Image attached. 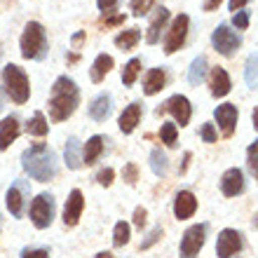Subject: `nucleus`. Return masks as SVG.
Returning a JSON list of instances; mask_svg holds the SVG:
<instances>
[{
	"label": "nucleus",
	"mask_w": 258,
	"mask_h": 258,
	"mask_svg": "<svg viewBox=\"0 0 258 258\" xmlns=\"http://www.w3.org/2000/svg\"><path fill=\"white\" fill-rule=\"evenodd\" d=\"M21 167L31 178L40 181V183H47L56 176V153L52 148H47L45 143H35V146L24 150Z\"/></svg>",
	"instance_id": "obj_1"
},
{
	"label": "nucleus",
	"mask_w": 258,
	"mask_h": 258,
	"mask_svg": "<svg viewBox=\"0 0 258 258\" xmlns=\"http://www.w3.org/2000/svg\"><path fill=\"white\" fill-rule=\"evenodd\" d=\"M78 101H80V92L75 87V82L68 75L56 78V82L52 85V94H49V117H52V122L68 120L78 108Z\"/></svg>",
	"instance_id": "obj_2"
},
{
	"label": "nucleus",
	"mask_w": 258,
	"mask_h": 258,
	"mask_svg": "<svg viewBox=\"0 0 258 258\" xmlns=\"http://www.w3.org/2000/svg\"><path fill=\"white\" fill-rule=\"evenodd\" d=\"M45 54H47V33H45L42 24L28 21L24 33H21V56L33 59V61H42Z\"/></svg>",
	"instance_id": "obj_3"
},
{
	"label": "nucleus",
	"mask_w": 258,
	"mask_h": 258,
	"mask_svg": "<svg viewBox=\"0 0 258 258\" xmlns=\"http://www.w3.org/2000/svg\"><path fill=\"white\" fill-rule=\"evenodd\" d=\"M3 85H5L7 96H10L14 103H26V101H28L31 87H28L26 73H24L19 66H14V63H7V66L3 68Z\"/></svg>",
	"instance_id": "obj_4"
},
{
	"label": "nucleus",
	"mask_w": 258,
	"mask_h": 258,
	"mask_svg": "<svg viewBox=\"0 0 258 258\" xmlns=\"http://www.w3.org/2000/svg\"><path fill=\"white\" fill-rule=\"evenodd\" d=\"M28 216H31V221H33V225L38 230L49 228L52 221H54V197L49 192H40L31 202V207H28Z\"/></svg>",
	"instance_id": "obj_5"
},
{
	"label": "nucleus",
	"mask_w": 258,
	"mask_h": 258,
	"mask_svg": "<svg viewBox=\"0 0 258 258\" xmlns=\"http://www.w3.org/2000/svg\"><path fill=\"white\" fill-rule=\"evenodd\" d=\"M204 237H207V225H190L181 237V258H197L200 249L204 246Z\"/></svg>",
	"instance_id": "obj_6"
},
{
	"label": "nucleus",
	"mask_w": 258,
	"mask_h": 258,
	"mask_svg": "<svg viewBox=\"0 0 258 258\" xmlns=\"http://www.w3.org/2000/svg\"><path fill=\"white\" fill-rule=\"evenodd\" d=\"M211 45H214V49H216L218 54L232 56L235 49L242 45V38H239L235 31H230L225 24H221V26L214 31V35H211Z\"/></svg>",
	"instance_id": "obj_7"
},
{
	"label": "nucleus",
	"mask_w": 258,
	"mask_h": 258,
	"mask_svg": "<svg viewBox=\"0 0 258 258\" xmlns=\"http://www.w3.org/2000/svg\"><path fill=\"white\" fill-rule=\"evenodd\" d=\"M188 26H190V19L185 14H178L176 19L171 21V28L167 33V40H164V52L167 54H174L176 49L183 47L185 35H188Z\"/></svg>",
	"instance_id": "obj_8"
},
{
	"label": "nucleus",
	"mask_w": 258,
	"mask_h": 258,
	"mask_svg": "<svg viewBox=\"0 0 258 258\" xmlns=\"http://www.w3.org/2000/svg\"><path fill=\"white\" fill-rule=\"evenodd\" d=\"M242 251V235L232 228H225V230L218 232L216 239V253L218 258H235Z\"/></svg>",
	"instance_id": "obj_9"
},
{
	"label": "nucleus",
	"mask_w": 258,
	"mask_h": 258,
	"mask_svg": "<svg viewBox=\"0 0 258 258\" xmlns=\"http://www.w3.org/2000/svg\"><path fill=\"white\" fill-rule=\"evenodd\" d=\"M164 110L167 113H171L174 115V120H176L181 127H185V124L190 122V115H192V106H190V101L185 99V96H181V94H174L169 99V101L164 103Z\"/></svg>",
	"instance_id": "obj_10"
},
{
	"label": "nucleus",
	"mask_w": 258,
	"mask_h": 258,
	"mask_svg": "<svg viewBox=\"0 0 258 258\" xmlns=\"http://www.w3.org/2000/svg\"><path fill=\"white\" fill-rule=\"evenodd\" d=\"M26 192H28V185L24 183V181L12 183V188L7 190V209H10V214H12L14 218H21V214H24Z\"/></svg>",
	"instance_id": "obj_11"
},
{
	"label": "nucleus",
	"mask_w": 258,
	"mask_h": 258,
	"mask_svg": "<svg viewBox=\"0 0 258 258\" xmlns=\"http://www.w3.org/2000/svg\"><path fill=\"white\" fill-rule=\"evenodd\" d=\"M214 117H216L218 127H221V132H223V136H232V132H235V127H237V108L232 106V103H223V106H218L216 110H214Z\"/></svg>",
	"instance_id": "obj_12"
},
{
	"label": "nucleus",
	"mask_w": 258,
	"mask_h": 258,
	"mask_svg": "<svg viewBox=\"0 0 258 258\" xmlns=\"http://www.w3.org/2000/svg\"><path fill=\"white\" fill-rule=\"evenodd\" d=\"M82 209H85V197L80 190H71L66 200V207H63V223L66 225H78L82 216Z\"/></svg>",
	"instance_id": "obj_13"
},
{
	"label": "nucleus",
	"mask_w": 258,
	"mask_h": 258,
	"mask_svg": "<svg viewBox=\"0 0 258 258\" xmlns=\"http://www.w3.org/2000/svg\"><path fill=\"white\" fill-rule=\"evenodd\" d=\"M242 190H244V174H242V169L232 167V169H228L223 174V178H221V192H223L225 197H235Z\"/></svg>",
	"instance_id": "obj_14"
},
{
	"label": "nucleus",
	"mask_w": 258,
	"mask_h": 258,
	"mask_svg": "<svg viewBox=\"0 0 258 258\" xmlns=\"http://www.w3.org/2000/svg\"><path fill=\"white\" fill-rule=\"evenodd\" d=\"M197 211V200L190 190H181L176 192V200H174V214H176L178 221H185L190 218Z\"/></svg>",
	"instance_id": "obj_15"
},
{
	"label": "nucleus",
	"mask_w": 258,
	"mask_h": 258,
	"mask_svg": "<svg viewBox=\"0 0 258 258\" xmlns=\"http://www.w3.org/2000/svg\"><path fill=\"white\" fill-rule=\"evenodd\" d=\"M139 122H141V103L134 101L122 110V115H120L117 124H120V132H122V134H132Z\"/></svg>",
	"instance_id": "obj_16"
},
{
	"label": "nucleus",
	"mask_w": 258,
	"mask_h": 258,
	"mask_svg": "<svg viewBox=\"0 0 258 258\" xmlns=\"http://www.w3.org/2000/svg\"><path fill=\"white\" fill-rule=\"evenodd\" d=\"M19 136V120L14 115H7L3 122H0V150H7L17 141Z\"/></svg>",
	"instance_id": "obj_17"
},
{
	"label": "nucleus",
	"mask_w": 258,
	"mask_h": 258,
	"mask_svg": "<svg viewBox=\"0 0 258 258\" xmlns=\"http://www.w3.org/2000/svg\"><path fill=\"white\" fill-rule=\"evenodd\" d=\"M110 110H113V99H110V94H99L94 101L89 103L87 113H89V117H92V120L103 122V120L110 115Z\"/></svg>",
	"instance_id": "obj_18"
},
{
	"label": "nucleus",
	"mask_w": 258,
	"mask_h": 258,
	"mask_svg": "<svg viewBox=\"0 0 258 258\" xmlns=\"http://www.w3.org/2000/svg\"><path fill=\"white\" fill-rule=\"evenodd\" d=\"M167 21H169V10H167V7H157L155 17H153V21H150V26H148V33H146V40H148L150 45H155V42L160 40L162 28L167 26Z\"/></svg>",
	"instance_id": "obj_19"
},
{
	"label": "nucleus",
	"mask_w": 258,
	"mask_h": 258,
	"mask_svg": "<svg viewBox=\"0 0 258 258\" xmlns=\"http://www.w3.org/2000/svg\"><path fill=\"white\" fill-rule=\"evenodd\" d=\"M209 87H211V94L214 96H225L230 92V78L225 73L223 68H214L211 71V78H209Z\"/></svg>",
	"instance_id": "obj_20"
},
{
	"label": "nucleus",
	"mask_w": 258,
	"mask_h": 258,
	"mask_svg": "<svg viewBox=\"0 0 258 258\" xmlns=\"http://www.w3.org/2000/svg\"><path fill=\"white\" fill-rule=\"evenodd\" d=\"M164 82H167V75H164L162 68H150L148 73H146V78H143V92L150 96L157 94L164 87Z\"/></svg>",
	"instance_id": "obj_21"
},
{
	"label": "nucleus",
	"mask_w": 258,
	"mask_h": 258,
	"mask_svg": "<svg viewBox=\"0 0 258 258\" xmlns=\"http://www.w3.org/2000/svg\"><path fill=\"white\" fill-rule=\"evenodd\" d=\"M113 56L110 54H99L94 59V63H92V71H89V78H92V82H101L106 75L110 73V68H113Z\"/></svg>",
	"instance_id": "obj_22"
},
{
	"label": "nucleus",
	"mask_w": 258,
	"mask_h": 258,
	"mask_svg": "<svg viewBox=\"0 0 258 258\" xmlns=\"http://www.w3.org/2000/svg\"><path fill=\"white\" fill-rule=\"evenodd\" d=\"M103 153V136H92L87 143H85V148H82V162L85 164H94Z\"/></svg>",
	"instance_id": "obj_23"
},
{
	"label": "nucleus",
	"mask_w": 258,
	"mask_h": 258,
	"mask_svg": "<svg viewBox=\"0 0 258 258\" xmlns=\"http://www.w3.org/2000/svg\"><path fill=\"white\" fill-rule=\"evenodd\" d=\"M63 160H66L68 169H80L82 164V157H80V141L71 136L66 141V148H63Z\"/></svg>",
	"instance_id": "obj_24"
},
{
	"label": "nucleus",
	"mask_w": 258,
	"mask_h": 258,
	"mask_svg": "<svg viewBox=\"0 0 258 258\" xmlns=\"http://www.w3.org/2000/svg\"><path fill=\"white\" fill-rule=\"evenodd\" d=\"M204 75H207V56H197V59H192L190 68H188V80H190V85H200V82L204 80Z\"/></svg>",
	"instance_id": "obj_25"
},
{
	"label": "nucleus",
	"mask_w": 258,
	"mask_h": 258,
	"mask_svg": "<svg viewBox=\"0 0 258 258\" xmlns=\"http://www.w3.org/2000/svg\"><path fill=\"white\" fill-rule=\"evenodd\" d=\"M26 132H28L31 136H45V134L49 132V124H47V120H45V115H42L40 110H35L33 117L28 120Z\"/></svg>",
	"instance_id": "obj_26"
},
{
	"label": "nucleus",
	"mask_w": 258,
	"mask_h": 258,
	"mask_svg": "<svg viewBox=\"0 0 258 258\" xmlns=\"http://www.w3.org/2000/svg\"><path fill=\"white\" fill-rule=\"evenodd\" d=\"M150 169H153L155 176H164L169 171V160H167V155L160 148H155L150 153Z\"/></svg>",
	"instance_id": "obj_27"
},
{
	"label": "nucleus",
	"mask_w": 258,
	"mask_h": 258,
	"mask_svg": "<svg viewBox=\"0 0 258 258\" xmlns=\"http://www.w3.org/2000/svg\"><path fill=\"white\" fill-rule=\"evenodd\" d=\"M141 40V31L139 28H129V31H122V33L115 35V45L120 49H132L136 47V42Z\"/></svg>",
	"instance_id": "obj_28"
},
{
	"label": "nucleus",
	"mask_w": 258,
	"mask_h": 258,
	"mask_svg": "<svg viewBox=\"0 0 258 258\" xmlns=\"http://www.w3.org/2000/svg\"><path fill=\"white\" fill-rule=\"evenodd\" d=\"M244 78H246V85H249V87H258V54H251L246 59Z\"/></svg>",
	"instance_id": "obj_29"
},
{
	"label": "nucleus",
	"mask_w": 258,
	"mask_h": 258,
	"mask_svg": "<svg viewBox=\"0 0 258 258\" xmlns=\"http://www.w3.org/2000/svg\"><path fill=\"white\" fill-rule=\"evenodd\" d=\"M139 71H141V61L139 59H132V61L124 66L122 71V82H124V87H132L136 82V75H139Z\"/></svg>",
	"instance_id": "obj_30"
},
{
	"label": "nucleus",
	"mask_w": 258,
	"mask_h": 258,
	"mask_svg": "<svg viewBox=\"0 0 258 258\" xmlns=\"http://www.w3.org/2000/svg\"><path fill=\"white\" fill-rule=\"evenodd\" d=\"M160 139H162V143H167V146H176V139H178L176 124L162 122V127H160Z\"/></svg>",
	"instance_id": "obj_31"
},
{
	"label": "nucleus",
	"mask_w": 258,
	"mask_h": 258,
	"mask_svg": "<svg viewBox=\"0 0 258 258\" xmlns=\"http://www.w3.org/2000/svg\"><path fill=\"white\" fill-rule=\"evenodd\" d=\"M246 167L253 174V178L258 181V141H253L249 148H246Z\"/></svg>",
	"instance_id": "obj_32"
},
{
	"label": "nucleus",
	"mask_w": 258,
	"mask_h": 258,
	"mask_svg": "<svg viewBox=\"0 0 258 258\" xmlns=\"http://www.w3.org/2000/svg\"><path fill=\"white\" fill-rule=\"evenodd\" d=\"M129 242V225L124 221L115 223V230H113V244L115 246H124Z\"/></svg>",
	"instance_id": "obj_33"
},
{
	"label": "nucleus",
	"mask_w": 258,
	"mask_h": 258,
	"mask_svg": "<svg viewBox=\"0 0 258 258\" xmlns=\"http://www.w3.org/2000/svg\"><path fill=\"white\" fill-rule=\"evenodd\" d=\"M153 3H155V0H132V3H129V10H132L134 17H143V14L150 12Z\"/></svg>",
	"instance_id": "obj_34"
},
{
	"label": "nucleus",
	"mask_w": 258,
	"mask_h": 258,
	"mask_svg": "<svg viewBox=\"0 0 258 258\" xmlns=\"http://www.w3.org/2000/svg\"><path fill=\"white\" fill-rule=\"evenodd\" d=\"M122 176H124V181H127L129 185H134L136 181H139V169H136V164L129 162L127 167L122 169Z\"/></svg>",
	"instance_id": "obj_35"
},
{
	"label": "nucleus",
	"mask_w": 258,
	"mask_h": 258,
	"mask_svg": "<svg viewBox=\"0 0 258 258\" xmlns=\"http://www.w3.org/2000/svg\"><path fill=\"white\" fill-rule=\"evenodd\" d=\"M113 178H115V171L110 169V167H106V169H101L99 174H96V181H99L101 185H106V188L113 183Z\"/></svg>",
	"instance_id": "obj_36"
},
{
	"label": "nucleus",
	"mask_w": 258,
	"mask_h": 258,
	"mask_svg": "<svg viewBox=\"0 0 258 258\" xmlns=\"http://www.w3.org/2000/svg\"><path fill=\"white\" fill-rule=\"evenodd\" d=\"M160 237H162V228H153V230L148 232V237H146V239L141 242V249H150V246L155 244V242H157Z\"/></svg>",
	"instance_id": "obj_37"
},
{
	"label": "nucleus",
	"mask_w": 258,
	"mask_h": 258,
	"mask_svg": "<svg viewBox=\"0 0 258 258\" xmlns=\"http://www.w3.org/2000/svg\"><path fill=\"white\" fill-rule=\"evenodd\" d=\"M200 136H202V141H207V143H214L218 139V134H216V129H214V124H202V132H200Z\"/></svg>",
	"instance_id": "obj_38"
},
{
	"label": "nucleus",
	"mask_w": 258,
	"mask_h": 258,
	"mask_svg": "<svg viewBox=\"0 0 258 258\" xmlns=\"http://www.w3.org/2000/svg\"><path fill=\"white\" fill-rule=\"evenodd\" d=\"M232 24H235V28L244 31V28L249 26V12H235V17H232Z\"/></svg>",
	"instance_id": "obj_39"
},
{
	"label": "nucleus",
	"mask_w": 258,
	"mask_h": 258,
	"mask_svg": "<svg viewBox=\"0 0 258 258\" xmlns=\"http://www.w3.org/2000/svg\"><path fill=\"white\" fill-rule=\"evenodd\" d=\"M21 258H49V253L45 249H24Z\"/></svg>",
	"instance_id": "obj_40"
},
{
	"label": "nucleus",
	"mask_w": 258,
	"mask_h": 258,
	"mask_svg": "<svg viewBox=\"0 0 258 258\" xmlns=\"http://www.w3.org/2000/svg\"><path fill=\"white\" fill-rule=\"evenodd\" d=\"M146 216H148V214H146V209H143V207H139V209L134 211V225H136V228H141V230H143V225H146Z\"/></svg>",
	"instance_id": "obj_41"
},
{
	"label": "nucleus",
	"mask_w": 258,
	"mask_h": 258,
	"mask_svg": "<svg viewBox=\"0 0 258 258\" xmlns=\"http://www.w3.org/2000/svg\"><path fill=\"white\" fill-rule=\"evenodd\" d=\"M103 24H106V26H120V24H124V14H115V17H108V19H103Z\"/></svg>",
	"instance_id": "obj_42"
},
{
	"label": "nucleus",
	"mask_w": 258,
	"mask_h": 258,
	"mask_svg": "<svg viewBox=\"0 0 258 258\" xmlns=\"http://www.w3.org/2000/svg\"><path fill=\"white\" fill-rule=\"evenodd\" d=\"M96 5H99L101 12H108V10H113L117 5V0H96Z\"/></svg>",
	"instance_id": "obj_43"
},
{
	"label": "nucleus",
	"mask_w": 258,
	"mask_h": 258,
	"mask_svg": "<svg viewBox=\"0 0 258 258\" xmlns=\"http://www.w3.org/2000/svg\"><path fill=\"white\" fill-rule=\"evenodd\" d=\"M82 40H85V31H78V33L73 35V47L78 49V47L82 45Z\"/></svg>",
	"instance_id": "obj_44"
},
{
	"label": "nucleus",
	"mask_w": 258,
	"mask_h": 258,
	"mask_svg": "<svg viewBox=\"0 0 258 258\" xmlns=\"http://www.w3.org/2000/svg\"><path fill=\"white\" fill-rule=\"evenodd\" d=\"M221 3H223V0H207V3H204V10H207V12H211V10H216Z\"/></svg>",
	"instance_id": "obj_45"
},
{
	"label": "nucleus",
	"mask_w": 258,
	"mask_h": 258,
	"mask_svg": "<svg viewBox=\"0 0 258 258\" xmlns=\"http://www.w3.org/2000/svg\"><path fill=\"white\" fill-rule=\"evenodd\" d=\"M246 0H230V12H237L239 7H244Z\"/></svg>",
	"instance_id": "obj_46"
},
{
	"label": "nucleus",
	"mask_w": 258,
	"mask_h": 258,
	"mask_svg": "<svg viewBox=\"0 0 258 258\" xmlns=\"http://www.w3.org/2000/svg\"><path fill=\"white\" fill-rule=\"evenodd\" d=\"M96 258H115V256L110 251H101V253H96Z\"/></svg>",
	"instance_id": "obj_47"
},
{
	"label": "nucleus",
	"mask_w": 258,
	"mask_h": 258,
	"mask_svg": "<svg viewBox=\"0 0 258 258\" xmlns=\"http://www.w3.org/2000/svg\"><path fill=\"white\" fill-rule=\"evenodd\" d=\"M253 127H256V132H258V106H256V110H253Z\"/></svg>",
	"instance_id": "obj_48"
},
{
	"label": "nucleus",
	"mask_w": 258,
	"mask_h": 258,
	"mask_svg": "<svg viewBox=\"0 0 258 258\" xmlns=\"http://www.w3.org/2000/svg\"><path fill=\"white\" fill-rule=\"evenodd\" d=\"M0 52H3V49H0Z\"/></svg>",
	"instance_id": "obj_49"
}]
</instances>
